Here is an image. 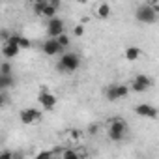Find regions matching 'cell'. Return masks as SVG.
I'll return each mask as SVG.
<instances>
[{"mask_svg": "<svg viewBox=\"0 0 159 159\" xmlns=\"http://www.w3.org/2000/svg\"><path fill=\"white\" fill-rule=\"evenodd\" d=\"M41 49H43V52H45L47 56H56V54L64 52V49L58 45V41H56L54 38L45 39V41H43V45H41Z\"/></svg>", "mask_w": 159, "mask_h": 159, "instance_id": "30bf717a", "label": "cell"}, {"mask_svg": "<svg viewBox=\"0 0 159 159\" xmlns=\"http://www.w3.org/2000/svg\"><path fill=\"white\" fill-rule=\"evenodd\" d=\"M15 86V79L13 75H4V73H0V90H10Z\"/></svg>", "mask_w": 159, "mask_h": 159, "instance_id": "7c38bea8", "label": "cell"}, {"mask_svg": "<svg viewBox=\"0 0 159 159\" xmlns=\"http://www.w3.org/2000/svg\"><path fill=\"white\" fill-rule=\"evenodd\" d=\"M135 114L140 116V118H152V120H155L157 118V109L153 105H150V103H140V105L135 107Z\"/></svg>", "mask_w": 159, "mask_h": 159, "instance_id": "ba28073f", "label": "cell"}, {"mask_svg": "<svg viewBox=\"0 0 159 159\" xmlns=\"http://www.w3.org/2000/svg\"><path fill=\"white\" fill-rule=\"evenodd\" d=\"M96 131H98V124H92V125L88 127V133H92V135H94Z\"/></svg>", "mask_w": 159, "mask_h": 159, "instance_id": "4316f807", "label": "cell"}, {"mask_svg": "<svg viewBox=\"0 0 159 159\" xmlns=\"http://www.w3.org/2000/svg\"><path fill=\"white\" fill-rule=\"evenodd\" d=\"M62 32H64V21L58 19V17L49 19V23H47V36L49 38H56Z\"/></svg>", "mask_w": 159, "mask_h": 159, "instance_id": "9c48e42d", "label": "cell"}, {"mask_svg": "<svg viewBox=\"0 0 159 159\" xmlns=\"http://www.w3.org/2000/svg\"><path fill=\"white\" fill-rule=\"evenodd\" d=\"M11 64L10 62H4V64H0V73H4V75H13L11 73Z\"/></svg>", "mask_w": 159, "mask_h": 159, "instance_id": "d6986e66", "label": "cell"}, {"mask_svg": "<svg viewBox=\"0 0 159 159\" xmlns=\"http://www.w3.org/2000/svg\"><path fill=\"white\" fill-rule=\"evenodd\" d=\"M39 120H41V111H38V109H34V107L21 111V122H23L25 125H30V124H34V122H39Z\"/></svg>", "mask_w": 159, "mask_h": 159, "instance_id": "52a82bcc", "label": "cell"}, {"mask_svg": "<svg viewBox=\"0 0 159 159\" xmlns=\"http://www.w3.org/2000/svg\"><path fill=\"white\" fill-rule=\"evenodd\" d=\"M56 11H58V10H56V8H52V6H51V4H47V6H45V10H43V13H41V15H43V17H47V19H52V17H56Z\"/></svg>", "mask_w": 159, "mask_h": 159, "instance_id": "e0dca14e", "label": "cell"}, {"mask_svg": "<svg viewBox=\"0 0 159 159\" xmlns=\"http://www.w3.org/2000/svg\"><path fill=\"white\" fill-rule=\"evenodd\" d=\"M38 101H39V105L45 109V111H52L54 107H56V96L54 94H51L47 88H41L39 90V94H38Z\"/></svg>", "mask_w": 159, "mask_h": 159, "instance_id": "8992f818", "label": "cell"}, {"mask_svg": "<svg viewBox=\"0 0 159 159\" xmlns=\"http://www.w3.org/2000/svg\"><path fill=\"white\" fill-rule=\"evenodd\" d=\"M4 103H6V96L2 94V90H0V107H2Z\"/></svg>", "mask_w": 159, "mask_h": 159, "instance_id": "83f0119b", "label": "cell"}, {"mask_svg": "<svg viewBox=\"0 0 159 159\" xmlns=\"http://www.w3.org/2000/svg\"><path fill=\"white\" fill-rule=\"evenodd\" d=\"M125 133H127V122L124 118H112L109 124V139L120 142L125 139Z\"/></svg>", "mask_w": 159, "mask_h": 159, "instance_id": "7a4b0ae2", "label": "cell"}, {"mask_svg": "<svg viewBox=\"0 0 159 159\" xmlns=\"http://www.w3.org/2000/svg\"><path fill=\"white\" fill-rule=\"evenodd\" d=\"M84 34V23H81V25H77L75 28H73V36L75 38H81Z\"/></svg>", "mask_w": 159, "mask_h": 159, "instance_id": "ffe728a7", "label": "cell"}, {"mask_svg": "<svg viewBox=\"0 0 159 159\" xmlns=\"http://www.w3.org/2000/svg\"><path fill=\"white\" fill-rule=\"evenodd\" d=\"M52 155H54V152H39V153H38V157H39V159H45V157H52Z\"/></svg>", "mask_w": 159, "mask_h": 159, "instance_id": "cb8c5ba5", "label": "cell"}, {"mask_svg": "<svg viewBox=\"0 0 159 159\" xmlns=\"http://www.w3.org/2000/svg\"><path fill=\"white\" fill-rule=\"evenodd\" d=\"M77 2H79V4H86V0H77Z\"/></svg>", "mask_w": 159, "mask_h": 159, "instance_id": "f546056e", "label": "cell"}, {"mask_svg": "<svg viewBox=\"0 0 159 159\" xmlns=\"http://www.w3.org/2000/svg\"><path fill=\"white\" fill-rule=\"evenodd\" d=\"M17 45H19V49H30V39L28 38H25V36H19V41H17Z\"/></svg>", "mask_w": 159, "mask_h": 159, "instance_id": "ac0fdd59", "label": "cell"}, {"mask_svg": "<svg viewBox=\"0 0 159 159\" xmlns=\"http://www.w3.org/2000/svg\"><path fill=\"white\" fill-rule=\"evenodd\" d=\"M19 45H15V43H4V47H2V54L6 56V58H15L17 54H19Z\"/></svg>", "mask_w": 159, "mask_h": 159, "instance_id": "8fae6325", "label": "cell"}, {"mask_svg": "<svg viewBox=\"0 0 159 159\" xmlns=\"http://www.w3.org/2000/svg\"><path fill=\"white\" fill-rule=\"evenodd\" d=\"M34 2H36V4H47L49 0H34Z\"/></svg>", "mask_w": 159, "mask_h": 159, "instance_id": "f1b7e54d", "label": "cell"}, {"mask_svg": "<svg viewBox=\"0 0 159 159\" xmlns=\"http://www.w3.org/2000/svg\"><path fill=\"white\" fill-rule=\"evenodd\" d=\"M127 96H129V86L127 84H111L105 90L107 101H120V99H124Z\"/></svg>", "mask_w": 159, "mask_h": 159, "instance_id": "277c9868", "label": "cell"}, {"mask_svg": "<svg viewBox=\"0 0 159 159\" xmlns=\"http://www.w3.org/2000/svg\"><path fill=\"white\" fill-rule=\"evenodd\" d=\"M124 54H125V60H129V62H135V60H137V58L142 54V51H140L139 47H127Z\"/></svg>", "mask_w": 159, "mask_h": 159, "instance_id": "4fadbf2b", "label": "cell"}, {"mask_svg": "<svg viewBox=\"0 0 159 159\" xmlns=\"http://www.w3.org/2000/svg\"><path fill=\"white\" fill-rule=\"evenodd\" d=\"M11 157H13V153L8 152V150L6 152H0V159H11Z\"/></svg>", "mask_w": 159, "mask_h": 159, "instance_id": "d4e9b609", "label": "cell"}, {"mask_svg": "<svg viewBox=\"0 0 159 159\" xmlns=\"http://www.w3.org/2000/svg\"><path fill=\"white\" fill-rule=\"evenodd\" d=\"M148 6H150L153 11H157V13H159V0H150V2H148Z\"/></svg>", "mask_w": 159, "mask_h": 159, "instance_id": "7402d4cb", "label": "cell"}, {"mask_svg": "<svg viewBox=\"0 0 159 159\" xmlns=\"http://www.w3.org/2000/svg\"><path fill=\"white\" fill-rule=\"evenodd\" d=\"M96 15H98L99 19H109V17H111V6H109L107 2L99 4V8L96 10Z\"/></svg>", "mask_w": 159, "mask_h": 159, "instance_id": "5bb4252c", "label": "cell"}, {"mask_svg": "<svg viewBox=\"0 0 159 159\" xmlns=\"http://www.w3.org/2000/svg\"><path fill=\"white\" fill-rule=\"evenodd\" d=\"M135 17H137V21L142 23V25H153V23L157 21V11H153L148 4H142V6L137 8Z\"/></svg>", "mask_w": 159, "mask_h": 159, "instance_id": "3957f363", "label": "cell"}, {"mask_svg": "<svg viewBox=\"0 0 159 159\" xmlns=\"http://www.w3.org/2000/svg\"><path fill=\"white\" fill-rule=\"evenodd\" d=\"M79 66H81V58L77 52H64L56 64V69L60 73H75Z\"/></svg>", "mask_w": 159, "mask_h": 159, "instance_id": "6da1fadb", "label": "cell"}, {"mask_svg": "<svg viewBox=\"0 0 159 159\" xmlns=\"http://www.w3.org/2000/svg\"><path fill=\"white\" fill-rule=\"evenodd\" d=\"M10 38V32L8 30H0V41H6Z\"/></svg>", "mask_w": 159, "mask_h": 159, "instance_id": "484cf974", "label": "cell"}, {"mask_svg": "<svg viewBox=\"0 0 159 159\" xmlns=\"http://www.w3.org/2000/svg\"><path fill=\"white\" fill-rule=\"evenodd\" d=\"M47 4H51L52 8H56V10H60V6H62V0H49Z\"/></svg>", "mask_w": 159, "mask_h": 159, "instance_id": "603a6c76", "label": "cell"}, {"mask_svg": "<svg viewBox=\"0 0 159 159\" xmlns=\"http://www.w3.org/2000/svg\"><path fill=\"white\" fill-rule=\"evenodd\" d=\"M54 39L58 41V45H60V47H62L64 51H66V49L69 47V43H71V39H69V36H67L66 32H62V34H58V36H56Z\"/></svg>", "mask_w": 159, "mask_h": 159, "instance_id": "9a60e30c", "label": "cell"}, {"mask_svg": "<svg viewBox=\"0 0 159 159\" xmlns=\"http://www.w3.org/2000/svg\"><path fill=\"white\" fill-rule=\"evenodd\" d=\"M45 6H47V4H36V2H34V6H32L34 15H41V13H43V10H45Z\"/></svg>", "mask_w": 159, "mask_h": 159, "instance_id": "44dd1931", "label": "cell"}, {"mask_svg": "<svg viewBox=\"0 0 159 159\" xmlns=\"http://www.w3.org/2000/svg\"><path fill=\"white\" fill-rule=\"evenodd\" d=\"M60 155L64 157V159H79V152H75V150H71V148H67V150H64V152H60Z\"/></svg>", "mask_w": 159, "mask_h": 159, "instance_id": "2e32d148", "label": "cell"}, {"mask_svg": "<svg viewBox=\"0 0 159 159\" xmlns=\"http://www.w3.org/2000/svg\"><path fill=\"white\" fill-rule=\"evenodd\" d=\"M152 86H153V81H152L148 75L140 73V75H137L133 81H131L129 90H133V92H137V94H142V92H148Z\"/></svg>", "mask_w": 159, "mask_h": 159, "instance_id": "5b68a950", "label": "cell"}]
</instances>
